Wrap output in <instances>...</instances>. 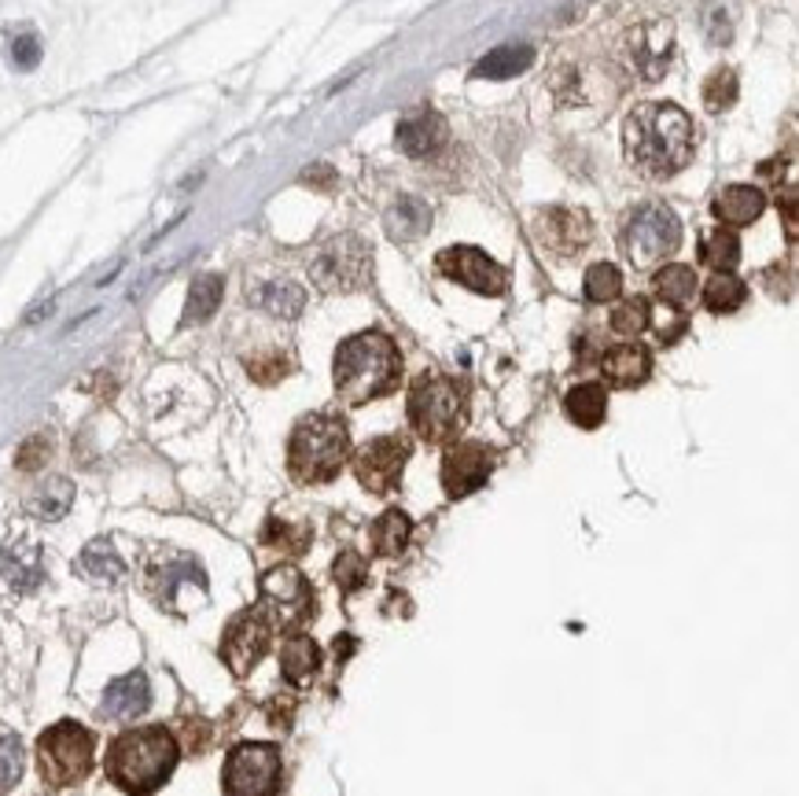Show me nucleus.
Wrapping results in <instances>:
<instances>
[{"label":"nucleus","instance_id":"nucleus-1","mask_svg":"<svg viewBox=\"0 0 799 796\" xmlns=\"http://www.w3.org/2000/svg\"><path fill=\"white\" fill-rule=\"evenodd\" d=\"M696 148L693 118L678 104H641L623 126V151L641 177H671L690 166Z\"/></svg>","mask_w":799,"mask_h":796},{"label":"nucleus","instance_id":"nucleus-2","mask_svg":"<svg viewBox=\"0 0 799 796\" xmlns=\"http://www.w3.org/2000/svg\"><path fill=\"white\" fill-rule=\"evenodd\" d=\"M402 380V350L380 328L358 332L343 339L332 361V384L339 402L347 406H369L377 399H387Z\"/></svg>","mask_w":799,"mask_h":796},{"label":"nucleus","instance_id":"nucleus-3","mask_svg":"<svg viewBox=\"0 0 799 796\" xmlns=\"http://www.w3.org/2000/svg\"><path fill=\"white\" fill-rule=\"evenodd\" d=\"M181 760V745L166 727H137L111 741L107 778L129 796H151L170 782Z\"/></svg>","mask_w":799,"mask_h":796},{"label":"nucleus","instance_id":"nucleus-4","mask_svg":"<svg viewBox=\"0 0 799 796\" xmlns=\"http://www.w3.org/2000/svg\"><path fill=\"white\" fill-rule=\"evenodd\" d=\"M350 458V428L336 413H306L288 439V472L302 487L332 483Z\"/></svg>","mask_w":799,"mask_h":796},{"label":"nucleus","instance_id":"nucleus-5","mask_svg":"<svg viewBox=\"0 0 799 796\" xmlns=\"http://www.w3.org/2000/svg\"><path fill=\"white\" fill-rule=\"evenodd\" d=\"M464 420H468V391L461 380L447 377V372H420L413 380L409 425L424 442H431V447L453 442L464 431Z\"/></svg>","mask_w":799,"mask_h":796},{"label":"nucleus","instance_id":"nucleus-6","mask_svg":"<svg viewBox=\"0 0 799 796\" xmlns=\"http://www.w3.org/2000/svg\"><path fill=\"white\" fill-rule=\"evenodd\" d=\"M96 760V738L82 723L63 719L53 723L42 738H37V771L48 789H70V785L85 782Z\"/></svg>","mask_w":799,"mask_h":796},{"label":"nucleus","instance_id":"nucleus-7","mask_svg":"<svg viewBox=\"0 0 799 796\" xmlns=\"http://www.w3.org/2000/svg\"><path fill=\"white\" fill-rule=\"evenodd\" d=\"M623 255L637 269H652L682 244V221L667 204H641L623 221Z\"/></svg>","mask_w":799,"mask_h":796},{"label":"nucleus","instance_id":"nucleus-8","mask_svg":"<svg viewBox=\"0 0 799 796\" xmlns=\"http://www.w3.org/2000/svg\"><path fill=\"white\" fill-rule=\"evenodd\" d=\"M258 590H262L258 604L269 612L273 627L299 634L317 616V590L310 587V579L302 576L296 564H277V568L262 572Z\"/></svg>","mask_w":799,"mask_h":796},{"label":"nucleus","instance_id":"nucleus-9","mask_svg":"<svg viewBox=\"0 0 799 796\" xmlns=\"http://www.w3.org/2000/svg\"><path fill=\"white\" fill-rule=\"evenodd\" d=\"M285 782V760L273 741H240L225 755L221 789L225 796H277Z\"/></svg>","mask_w":799,"mask_h":796},{"label":"nucleus","instance_id":"nucleus-10","mask_svg":"<svg viewBox=\"0 0 799 796\" xmlns=\"http://www.w3.org/2000/svg\"><path fill=\"white\" fill-rule=\"evenodd\" d=\"M273 631L277 627H273L269 612L262 609V604H251V609L236 612V616L229 620L225 634H221V660H225V668L236 674V679H247V674L258 668V660L269 653Z\"/></svg>","mask_w":799,"mask_h":796},{"label":"nucleus","instance_id":"nucleus-11","mask_svg":"<svg viewBox=\"0 0 799 796\" xmlns=\"http://www.w3.org/2000/svg\"><path fill=\"white\" fill-rule=\"evenodd\" d=\"M409 453L413 447L406 436H377L354 453V476L369 495H391L402 483Z\"/></svg>","mask_w":799,"mask_h":796},{"label":"nucleus","instance_id":"nucleus-12","mask_svg":"<svg viewBox=\"0 0 799 796\" xmlns=\"http://www.w3.org/2000/svg\"><path fill=\"white\" fill-rule=\"evenodd\" d=\"M435 269H439L442 277H450L453 285L475 291V296L494 299V296H505V288H509V274H505L501 262H494L487 251H479L472 244H458V247L439 251Z\"/></svg>","mask_w":799,"mask_h":796},{"label":"nucleus","instance_id":"nucleus-13","mask_svg":"<svg viewBox=\"0 0 799 796\" xmlns=\"http://www.w3.org/2000/svg\"><path fill=\"white\" fill-rule=\"evenodd\" d=\"M372 251L361 237H336L313 262V280L325 291H354L366 285Z\"/></svg>","mask_w":799,"mask_h":796},{"label":"nucleus","instance_id":"nucleus-14","mask_svg":"<svg viewBox=\"0 0 799 796\" xmlns=\"http://www.w3.org/2000/svg\"><path fill=\"white\" fill-rule=\"evenodd\" d=\"M593 237V221L586 210H571V207H549L534 218V240H539L542 251H549L556 258H571L590 244Z\"/></svg>","mask_w":799,"mask_h":796},{"label":"nucleus","instance_id":"nucleus-15","mask_svg":"<svg viewBox=\"0 0 799 796\" xmlns=\"http://www.w3.org/2000/svg\"><path fill=\"white\" fill-rule=\"evenodd\" d=\"M494 472V450L483 442H453L442 458V491L447 498H468L487 487Z\"/></svg>","mask_w":799,"mask_h":796},{"label":"nucleus","instance_id":"nucleus-16","mask_svg":"<svg viewBox=\"0 0 799 796\" xmlns=\"http://www.w3.org/2000/svg\"><path fill=\"white\" fill-rule=\"evenodd\" d=\"M447 140H450V126L435 107L409 111V115H402L398 129H394V145L406 151L409 159L439 155V151L447 148Z\"/></svg>","mask_w":799,"mask_h":796},{"label":"nucleus","instance_id":"nucleus-17","mask_svg":"<svg viewBox=\"0 0 799 796\" xmlns=\"http://www.w3.org/2000/svg\"><path fill=\"white\" fill-rule=\"evenodd\" d=\"M185 582H196V587L207 590V576L196 557H181V553H174L170 561L148 564V593L163 604V609L174 612V593L185 587Z\"/></svg>","mask_w":799,"mask_h":796},{"label":"nucleus","instance_id":"nucleus-18","mask_svg":"<svg viewBox=\"0 0 799 796\" xmlns=\"http://www.w3.org/2000/svg\"><path fill=\"white\" fill-rule=\"evenodd\" d=\"M630 64L645 82H656L667 74L671 64V26L667 23H645L630 34Z\"/></svg>","mask_w":799,"mask_h":796},{"label":"nucleus","instance_id":"nucleus-19","mask_svg":"<svg viewBox=\"0 0 799 796\" xmlns=\"http://www.w3.org/2000/svg\"><path fill=\"white\" fill-rule=\"evenodd\" d=\"M0 579H4L15 593H34L45 582L42 546L30 539L8 542L4 553H0Z\"/></svg>","mask_w":799,"mask_h":796},{"label":"nucleus","instance_id":"nucleus-20","mask_svg":"<svg viewBox=\"0 0 799 796\" xmlns=\"http://www.w3.org/2000/svg\"><path fill=\"white\" fill-rule=\"evenodd\" d=\"M604 384L612 388H641L652 377V350L641 344H619L601 355Z\"/></svg>","mask_w":799,"mask_h":796},{"label":"nucleus","instance_id":"nucleus-21","mask_svg":"<svg viewBox=\"0 0 799 796\" xmlns=\"http://www.w3.org/2000/svg\"><path fill=\"white\" fill-rule=\"evenodd\" d=\"M104 715L107 719H137L151 708V682L144 679V671L123 674L104 690Z\"/></svg>","mask_w":799,"mask_h":796},{"label":"nucleus","instance_id":"nucleus-22","mask_svg":"<svg viewBox=\"0 0 799 796\" xmlns=\"http://www.w3.org/2000/svg\"><path fill=\"white\" fill-rule=\"evenodd\" d=\"M763 210H766V196L755 185H730L711 199V215L730 229L752 226Z\"/></svg>","mask_w":799,"mask_h":796},{"label":"nucleus","instance_id":"nucleus-23","mask_svg":"<svg viewBox=\"0 0 799 796\" xmlns=\"http://www.w3.org/2000/svg\"><path fill=\"white\" fill-rule=\"evenodd\" d=\"M321 671V649L310 634H288L285 649H280V674L291 687H306L313 674Z\"/></svg>","mask_w":799,"mask_h":796},{"label":"nucleus","instance_id":"nucleus-24","mask_svg":"<svg viewBox=\"0 0 799 796\" xmlns=\"http://www.w3.org/2000/svg\"><path fill=\"white\" fill-rule=\"evenodd\" d=\"M409 539H413V520H409V512H402V509L380 512L369 528V542H372V553H377V557H402Z\"/></svg>","mask_w":799,"mask_h":796},{"label":"nucleus","instance_id":"nucleus-25","mask_svg":"<svg viewBox=\"0 0 799 796\" xmlns=\"http://www.w3.org/2000/svg\"><path fill=\"white\" fill-rule=\"evenodd\" d=\"M652 291H656V299L667 302L671 310H685V307H693L696 291H700V277H696L693 266L671 262V266H663L660 274L652 277Z\"/></svg>","mask_w":799,"mask_h":796},{"label":"nucleus","instance_id":"nucleus-26","mask_svg":"<svg viewBox=\"0 0 799 796\" xmlns=\"http://www.w3.org/2000/svg\"><path fill=\"white\" fill-rule=\"evenodd\" d=\"M564 413L586 431L601 428L604 417H609V391H604V384H575L564 395Z\"/></svg>","mask_w":799,"mask_h":796},{"label":"nucleus","instance_id":"nucleus-27","mask_svg":"<svg viewBox=\"0 0 799 796\" xmlns=\"http://www.w3.org/2000/svg\"><path fill=\"white\" fill-rule=\"evenodd\" d=\"M534 64V48L531 45H501L487 53L475 64L472 74L475 78H487V82H505V78H516L523 74Z\"/></svg>","mask_w":799,"mask_h":796},{"label":"nucleus","instance_id":"nucleus-28","mask_svg":"<svg viewBox=\"0 0 799 796\" xmlns=\"http://www.w3.org/2000/svg\"><path fill=\"white\" fill-rule=\"evenodd\" d=\"M221 296H225V280H221V274H199L188 288L181 325H204V321H210L215 310L221 307Z\"/></svg>","mask_w":799,"mask_h":796},{"label":"nucleus","instance_id":"nucleus-29","mask_svg":"<svg viewBox=\"0 0 799 796\" xmlns=\"http://www.w3.org/2000/svg\"><path fill=\"white\" fill-rule=\"evenodd\" d=\"M78 572L93 582H118L126 576V561L118 557L115 542L111 539H93L78 557Z\"/></svg>","mask_w":799,"mask_h":796},{"label":"nucleus","instance_id":"nucleus-30","mask_svg":"<svg viewBox=\"0 0 799 796\" xmlns=\"http://www.w3.org/2000/svg\"><path fill=\"white\" fill-rule=\"evenodd\" d=\"M70 506H74V483L63 476L45 480L26 501V509L34 512L37 520H63Z\"/></svg>","mask_w":799,"mask_h":796},{"label":"nucleus","instance_id":"nucleus-31","mask_svg":"<svg viewBox=\"0 0 799 796\" xmlns=\"http://www.w3.org/2000/svg\"><path fill=\"white\" fill-rule=\"evenodd\" d=\"M431 226V210L428 204H420V199H413V196H402L398 204H394L387 210V233L394 240H417L424 237V229Z\"/></svg>","mask_w":799,"mask_h":796},{"label":"nucleus","instance_id":"nucleus-32","mask_svg":"<svg viewBox=\"0 0 799 796\" xmlns=\"http://www.w3.org/2000/svg\"><path fill=\"white\" fill-rule=\"evenodd\" d=\"M255 302L262 310H269L273 318H299L302 307H306V291L299 285H291V280H273V285H262L255 291Z\"/></svg>","mask_w":799,"mask_h":796},{"label":"nucleus","instance_id":"nucleus-33","mask_svg":"<svg viewBox=\"0 0 799 796\" xmlns=\"http://www.w3.org/2000/svg\"><path fill=\"white\" fill-rule=\"evenodd\" d=\"M700 262L711 266L715 274H730L737 262H741V240H737L733 229H711L700 240Z\"/></svg>","mask_w":799,"mask_h":796},{"label":"nucleus","instance_id":"nucleus-34","mask_svg":"<svg viewBox=\"0 0 799 796\" xmlns=\"http://www.w3.org/2000/svg\"><path fill=\"white\" fill-rule=\"evenodd\" d=\"M744 299H748V285L733 274H715L704 285V307L711 314H733V310L744 307Z\"/></svg>","mask_w":799,"mask_h":796},{"label":"nucleus","instance_id":"nucleus-35","mask_svg":"<svg viewBox=\"0 0 799 796\" xmlns=\"http://www.w3.org/2000/svg\"><path fill=\"white\" fill-rule=\"evenodd\" d=\"M310 528L306 523H288V520H266V528H262V542L280 553H291V557H299V553L310 550Z\"/></svg>","mask_w":799,"mask_h":796},{"label":"nucleus","instance_id":"nucleus-36","mask_svg":"<svg viewBox=\"0 0 799 796\" xmlns=\"http://www.w3.org/2000/svg\"><path fill=\"white\" fill-rule=\"evenodd\" d=\"M582 291L590 302H612L623 296V274L619 266H612V262H593L590 269H586V280H582Z\"/></svg>","mask_w":799,"mask_h":796},{"label":"nucleus","instance_id":"nucleus-37","mask_svg":"<svg viewBox=\"0 0 799 796\" xmlns=\"http://www.w3.org/2000/svg\"><path fill=\"white\" fill-rule=\"evenodd\" d=\"M649 325H652V307H649V299H641V296L623 299L619 307L612 310V332H619V336H641Z\"/></svg>","mask_w":799,"mask_h":796},{"label":"nucleus","instance_id":"nucleus-38","mask_svg":"<svg viewBox=\"0 0 799 796\" xmlns=\"http://www.w3.org/2000/svg\"><path fill=\"white\" fill-rule=\"evenodd\" d=\"M737 93H741V85H737V74H733L730 67L711 70V78L704 82V104H707V111H730L737 104Z\"/></svg>","mask_w":799,"mask_h":796},{"label":"nucleus","instance_id":"nucleus-39","mask_svg":"<svg viewBox=\"0 0 799 796\" xmlns=\"http://www.w3.org/2000/svg\"><path fill=\"white\" fill-rule=\"evenodd\" d=\"M23 768H26L23 741L15 734H0V793L15 789V782L23 778Z\"/></svg>","mask_w":799,"mask_h":796},{"label":"nucleus","instance_id":"nucleus-40","mask_svg":"<svg viewBox=\"0 0 799 796\" xmlns=\"http://www.w3.org/2000/svg\"><path fill=\"white\" fill-rule=\"evenodd\" d=\"M332 579L339 582V590L343 593H358L361 587H366V579H369V564L361 553H354V550H343L336 564H332Z\"/></svg>","mask_w":799,"mask_h":796},{"label":"nucleus","instance_id":"nucleus-41","mask_svg":"<svg viewBox=\"0 0 799 796\" xmlns=\"http://www.w3.org/2000/svg\"><path fill=\"white\" fill-rule=\"evenodd\" d=\"M48 458H53V442H48V436H30L15 453V465L23 472H37V469H45Z\"/></svg>","mask_w":799,"mask_h":796},{"label":"nucleus","instance_id":"nucleus-42","mask_svg":"<svg viewBox=\"0 0 799 796\" xmlns=\"http://www.w3.org/2000/svg\"><path fill=\"white\" fill-rule=\"evenodd\" d=\"M247 372L258 384H277L291 372V361L285 355H266V358H247Z\"/></svg>","mask_w":799,"mask_h":796},{"label":"nucleus","instance_id":"nucleus-43","mask_svg":"<svg viewBox=\"0 0 799 796\" xmlns=\"http://www.w3.org/2000/svg\"><path fill=\"white\" fill-rule=\"evenodd\" d=\"M12 59H15V67H37V59H42V45H37V37H15L12 42Z\"/></svg>","mask_w":799,"mask_h":796},{"label":"nucleus","instance_id":"nucleus-44","mask_svg":"<svg viewBox=\"0 0 799 796\" xmlns=\"http://www.w3.org/2000/svg\"><path fill=\"white\" fill-rule=\"evenodd\" d=\"M302 181H306V185H321V188H325L328 181H332V166H325V163L310 166L306 174H302Z\"/></svg>","mask_w":799,"mask_h":796},{"label":"nucleus","instance_id":"nucleus-45","mask_svg":"<svg viewBox=\"0 0 799 796\" xmlns=\"http://www.w3.org/2000/svg\"><path fill=\"white\" fill-rule=\"evenodd\" d=\"M785 218H788V237L796 240V188L785 193Z\"/></svg>","mask_w":799,"mask_h":796},{"label":"nucleus","instance_id":"nucleus-46","mask_svg":"<svg viewBox=\"0 0 799 796\" xmlns=\"http://www.w3.org/2000/svg\"><path fill=\"white\" fill-rule=\"evenodd\" d=\"M354 646H358V642H354L350 634H343V638H336V664H343V660H347Z\"/></svg>","mask_w":799,"mask_h":796}]
</instances>
